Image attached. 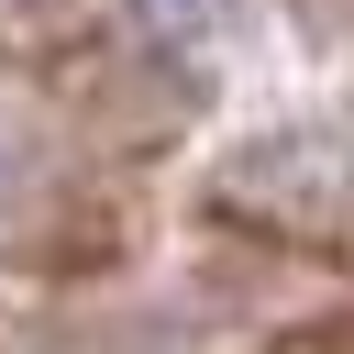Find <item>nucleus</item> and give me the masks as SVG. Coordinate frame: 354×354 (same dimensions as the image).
<instances>
[{"label":"nucleus","mask_w":354,"mask_h":354,"mask_svg":"<svg viewBox=\"0 0 354 354\" xmlns=\"http://www.w3.org/2000/svg\"><path fill=\"white\" fill-rule=\"evenodd\" d=\"M221 11H232V0H133V22H144V33H166V44H199Z\"/></svg>","instance_id":"1"}]
</instances>
